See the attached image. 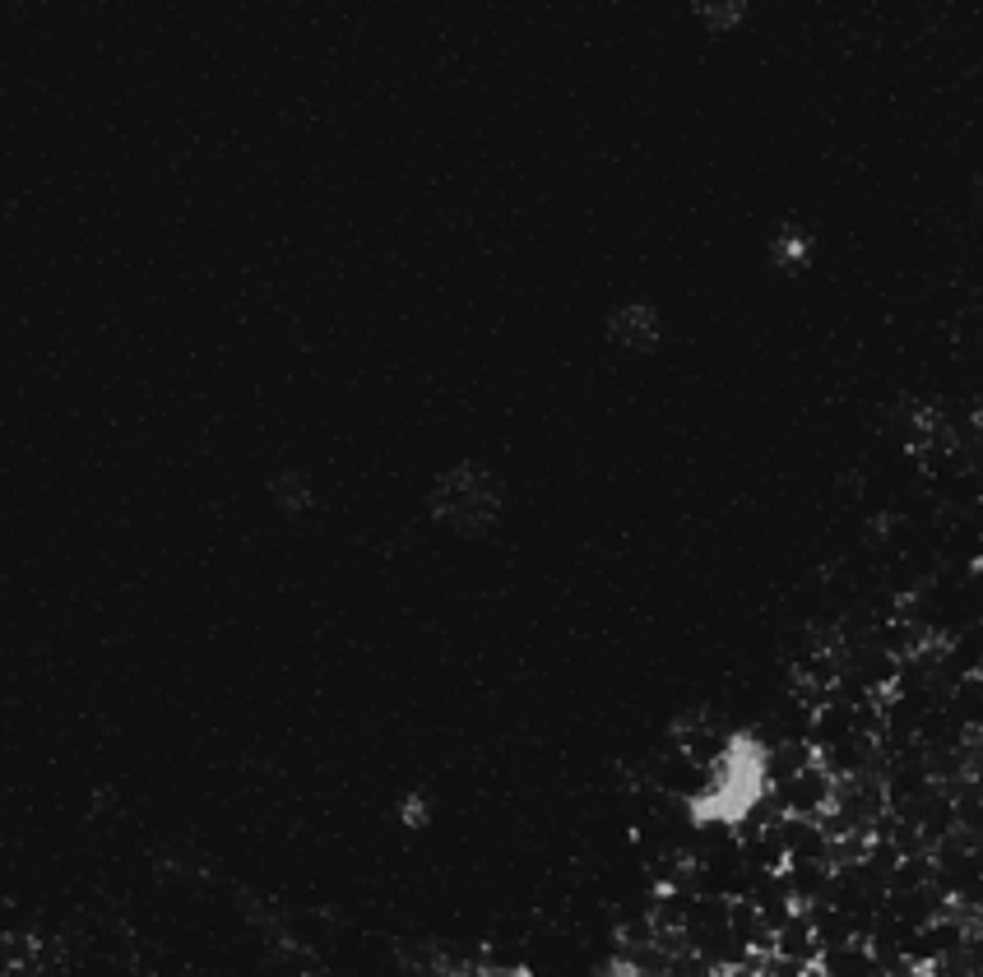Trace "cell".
<instances>
[{
    "label": "cell",
    "instance_id": "obj_1",
    "mask_svg": "<svg viewBox=\"0 0 983 977\" xmlns=\"http://www.w3.org/2000/svg\"><path fill=\"white\" fill-rule=\"evenodd\" d=\"M497 506H501L497 482H492L478 464L450 468L432 491V515L450 528H464V533H478L483 523H492Z\"/></svg>",
    "mask_w": 983,
    "mask_h": 977
},
{
    "label": "cell",
    "instance_id": "obj_2",
    "mask_svg": "<svg viewBox=\"0 0 983 977\" xmlns=\"http://www.w3.org/2000/svg\"><path fill=\"white\" fill-rule=\"evenodd\" d=\"M608 334L622 343V348L645 353V348H655V343H659V315H655L650 306H622V311L612 315Z\"/></svg>",
    "mask_w": 983,
    "mask_h": 977
},
{
    "label": "cell",
    "instance_id": "obj_3",
    "mask_svg": "<svg viewBox=\"0 0 983 977\" xmlns=\"http://www.w3.org/2000/svg\"><path fill=\"white\" fill-rule=\"evenodd\" d=\"M770 255H774V264H780V269H798V264L808 259V236H803V232H793V227H784L780 236H774Z\"/></svg>",
    "mask_w": 983,
    "mask_h": 977
},
{
    "label": "cell",
    "instance_id": "obj_4",
    "mask_svg": "<svg viewBox=\"0 0 983 977\" xmlns=\"http://www.w3.org/2000/svg\"><path fill=\"white\" fill-rule=\"evenodd\" d=\"M274 491H278V506H283V510H297V506H306V500H312V491H306L297 478H278Z\"/></svg>",
    "mask_w": 983,
    "mask_h": 977
},
{
    "label": "cell",
    "instance_id": "obj_5",
    "mask_svg": "<svg viewBox=\"0 0 983 977\" xmlns=\"http://www.w3.org/2000/svg\"><path fill=\"white\" fill-rule=\"evenodd\" d=\"M738 14H742V6H706V23H723V29H729V23H738Z\"/></svg>",
    "mask_w": 983,
    "mask_h": 977
}]
</instances>
